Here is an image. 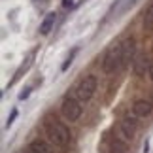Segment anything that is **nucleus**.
<instances>
[{"instance_id": "f257e3e1", "label": "nucleus", "mask_w": 153, "mask_h": 153, "mask_svg": "<svg viewBox=\"0 0 153 153\" xmlns=\"http://www.w3.org/2000/svg\"><path fill=\"white\" fill-rule=\"evenodd\" d=\"M45 132H48L49 140L59 148H66L70 142V131L57 119H45Z\"/></svg>"}, {"instance_id": "f03ea898", "label": "nucleus", "mask_w": 153, "mask_h": 153, "mask_svg": "<svg viewBox=\"0 0 153 153\" xmlns=\"http://www.w3.org/2000/svg\"><path fill=\"white\" fill-rule=\"evenodd\" d=\"M102 68H104L106 74H114L115 70L123 68V48H121V44H117V45L108 49V53L104 55Z\"/></svg>"}, {"instance_id": "7ed1b4c3", "label": "nucleus", "mask_w": 153, "mask_h": 153, "mask_svg": "<svg viewBox=\"0 0 153 153\" xmlns=\"http://www.w3.org/2000/svg\"><path fill=\"white\" fill-rule=\"evenodd\" d=\"M95 91H97V78H95V76H85V78L79 81L78 89H76V95H78L79 100L87 102V100L93 98Z\"/></svg>"}, {"instance_id": "20e7f679", "label": "nucleus", "mask_w": 153, "mask_h": 153, "mask_svg": "<svg viewBox=\"0 0 153 153\" xmlns=\"http://www.w3.org/2000/svg\"><path fill=\"white\" fill-rule=\"evenodd\" d=\"M61 111H62V115L66 117L68 121H78L79 115H81V106H79V102L76 100V98L66 97L64 102H62V106H61Z\"/></svg>"}, {"instance_id": "39448f33", "label": "nucleus", "mask_w": 153, "mask_h": 153, "mask_svg": "<svg viewBox=\"0 0 153 153\" xmlns=\"http://www.w3.org/2000/svg\"><path fill=\"white\" fill-rule=\"evenodd\" d=\"M134 2H136V0H115V4L111 6V8L108 10V13H106V21L114 19V17H119L123 11H127Z\"/></svg>"}, {"instance_id": "423d86ee", "label": "nucleus", "mask_w": 153, "mask_h": 153, "mask_svg": "<svg viewBox=\"0 0 153 153\" xmlns=\"http://www.w3.org/2000/svg\"><path fill=\"white\" fill-rule=\"evenodd\" d=\"M121 48H123V68H125L127 64L134 59V49H136V45H134V38H127L125 42L121 44Z\"/></svg>"}, {"instance_id": "0eeeda50", "label": "nucleus", "mask_w": 153, "mask_h": 153, "mask_svg": "<svg viewBox=\"0 0 153 153\" xmlns=\"http://www.w3.org/2000/svg\"><path fill=\"white\" fill-rule=\"evenodd\" d=\"M134 74L136 76H144L146 74V70H149V62H148V59H146L144 53H138L136 57H134Z\"/></svg>"}, {"instance_id": "6e6552de", "label": "nucleus", "mask_w": 153, "mask_h": 153, "mask_svg": "<svg viewBox=\"0 0 153 153\" xmlns=\"http://www.w3.org/2000/svg\"><path fill=\"white\" fill-rule=\"evenodd\" d=\"M134 132H136V123H134V119H123L121 121V136L128 142V140L134 138Z\"/></svg>"}, {"instance_id": "1a4fd4ad", "label": "nucleus", "mask_w": 153, "mask_h": 153, "mask_svg": "<svg viewBox=\"0 0 153 153\" xmlns=\"http://www.w3.org/2000/svg\"><path fill=\"white\" fill-rule=\"evenodd\" d=\"M151 110H153V106L149 100H136L132 106V111H134V115H138V117H146V115H149L151 114Z\"/></svg>"}, {"instance_id": "9d476101", "label": "nucleus", "mask_w": 153, "mask_h": 153, "mask_svg": "<svg viewBox=\"0 0 153 153\" xmlns=\"http://www.w3.org/2000/svg\"><path fill=\"white\" fill-rule=\"evenodd\" d=\"M55 19H57V15L53 13V11H51V13H48V15L44 17L42 25H40V32H42L44 36H45V34H49V32H51V28H53V25H55Z\"/></svg>"}, {"instance_id": "9b49d317", "label": "nucleus", "mask_w": 153, "mask_h": 153, "mask_svg": "<svg viewBox=\"0 0 153 153\" xmlns=\"http://www.w3.org/2000/svg\"><path fill=\"white\" fill-rule=\"evenodd\" d=\"M30 153H53L51 148L45 142H42V140H34V142L30 144Z\"/></svg>"}, {"instance_id": "f8f14e48", "label": "nucleus", "mask_w": 153, "mask_h": 153, "mask_svg": "<svg viewBox=\"0 0 153 153\" xmlns=\"http://www.w3.org/2000/svg\"><path fill=\"white\" fill-rule=\"evenodd\" d=\"M151 28H153V4L148 8L144 15V30H151Z\"/></svg>"}, {"instance_id": "ddd939ff", "label": "nucleus", "mask_w": 153, "mask_h": 153, "mask_svg": "<svg viewBox=\"0 0 153 153\" xmlns=\"http://www.w3.org/2000/svg\"><path fill=\"white\" fill-rule=\"evenodd\" d=\"M30 64H32V57H30V59H28V61H27V62H25V64H23V66H21V68H19V70H17V72H15V76H13V79H11V81H10V85H13V83H15V81H17V79H19V78H21V76H23V72H27V70H28V66H30Z\"/></svg>"}, {"instance_id": "4468645a", "label": "nucleus", "mask_w": 153, "mask_h": 153, "mask_svg": "<svg viewBox=\"0 0 153 153\" xmlns=\"http://www.w3.org/2000/svg\"><path fill=\"white\" fill-rule=\"evenodd\" d=\"M125 144L121 142V140H114V144H111V153H125Z\"/></svg>"}, {"instance_id": "2eb2a0df", "label": "nucleus", "mask_w": 153, "mask_h": 153, "mask_svg": "<svg viewBox=\"0 0 153 153\" xmlns=\"http://www.w3.org/2000/svg\"><path fill=\"white\" fill-rule=\"evenodd\" d=\"M74 55H76V49H74L72 53H70V55H68V59L64 61V64H62V70H68V66L72 64V59H74Z\"/></svg>"}, {"instance_id": "dca6fc26", "label": "nucleus", "mask_w": 153, "mask_h": 153, "mask_svg": "<svg viewBox=\"0 0 153 153\" xmlns=\"http://www.w3.org/2000/svg\"><path fill=\"white\" fill-rule=\"evenodd\" d=\"M15 117H17V110H11V114H10V117H8V123H6V127H10L11 123L15 121Z\"/></svg>"}, {"instance_id": "f3484780", "label": "nucleus", "mask_w": 153, "mask_h": 153, "mask_svg": "<svg viewBox=\"0 0 153 153\" xmlns=\"http://www.w3.org/2000/svg\"><path fill=\"white\" fill-rule=\"evenodd\" d=\"M28 95H30V89H25V91H23L21 95H19V98H21V100H25V98H27Z\"/></svg>"}, {"instance_id": "a211bd4d", "label": "nucleus", "mask_w": 153, "mask_h": 153, "mask_svg": "<svg viewBox=\"0 0 153 153\" xmlns=\"http://www.w3.org/2000/svg\"><path fill=\"white\" fill-rule=\"evenodd\" d=\"M72 4H74V0H62V6H64V8H70Z\"/></svg>"}, {"instance_id": "6ab92c4d", "label": "nucleus", "mask_w": 153, "mask_h": 153, "mask_svg": "<svg viewBox=\"0 0 153 153\" xmlns=\"http://www.w3.org/2000/svg\"><path fill=\"white\" fill-rule=\"evenodd\" d=\"M148 74H149V78L153 79V61L149 62V70H148Z\"/></svg>"}]
</instances>
